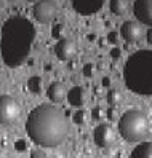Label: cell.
Here are the masks:
<instances>
[{"instance_id": "obj_1", "label": "cell", "mask_w": 152, "mask_h": 158, "mask_svg": "<svg viewBox=\"0 0 152 158\" xmlns=\"http://www.w3.org/2000/svg\"><path fill=\"white\" fill-rule=\"evenodd\" d=\"M26 131L37 145L56 147L67 136L69 125L59 107L51 104H40L27 117Z\"/></svg>"}, {"instance_id": "obj_2", "label": "cell", "mask_w": 152, "mask_h": 158, "mask_svg": "<svg viewBox=\"0 0 152 158\" xmlns=\"http://www.w3.org/2000/svg\"><path fill=\"white\" fill-rule=\"evenodd\" d=\"M35 40V27L24 16H11L2 26L0 51L8 67H18L27 59Z\"/></svg>"}, {"instance_id": "obj_3", "label": "cell", "mask_w": 152, "mask_h": 158, "mask_svg": "<svg viewBox=\"0 0 152 158\" xmlns=\"http://www.w3.org/2000/svg\"><path fill=\"white\" fill-rule=\"evenodd\" d=\"M125 85L141 96H152V51L139 50L125 62Z\"/></svg>"}, {"instance_id": "obj_4", "label": "cell", "mask_w": 152, "mask_h": 158, "mask_svg": "<svg viewBox=\"0 0 152 158\" xmlns=\"http://www.w3.org/2000/svg\"><path fill=\"white\" fill-rule=\"evenodd\" d=\"M150 129L149 118L141 110H128L119 120V133L127 142L142 141Z\"/></svg>"}, {"instance_id": "obj_5", "label": "cell", "mask_w": 152, "mask_h": 158, "mask_svg": "<svg viewBox=\"0 0 152 158\" xmlns=\"http://www.w3.org/2000/svg\"><path fill=\"white\" fill-rule=\"evenodd\" d=\"M21 115V106L11 96H0V125H13Z\"/></svg>"}, {"instance_id": "obj_6", "label": "cell", "mask_w": 152, "mask_h": 158, "mask_svg": "<svg viewBox=\"0 0 152 158\" xmlns=\"http://www.w3.org/2000/svg\"><path fill=\"white\" fill-rule=\"evenodd\" d=\"M56 11H58V6L51 0H40L37 2L34 6V18L39 23H50L54 19Z\"/></svg>"}, {"instance_id": "obj_7", "label": "cell", "mask_w": 152, "mask_h": 158, "mask_svg": "<svg viewBox=\"0 0 152 158\" xmlns=\"http://www.w3.org/2000/svg\"><path fill=\"white\" fill-rule=\"evenodd\" d=\"M93 139L98 147L106 148L115 141V131H114V128L111 125H104V123L98 125L93 131Z\"/></svg>"}, {"instance_id": "obj_8", "label": "cell", "mask_w": 152, "mask_h": 158, "mask_svg": "<svg viewBox=\"0 0 152 158\" xmlns=\"http://www.w3.org/2000/svg\"><path fill=\"white\" fill-rule=\"evenodd\" d=\"M133 13L139 23L152 27V0H136L133 5Z\"/></svg>"}, {"instance_id": "obj_9", "label": "cell", "mask_w": 152, "mask_h": 158, "mask_svg": "<svg viewBox=\"0 0 152 158\" xmlns=\"http://www.w3.org/2000/svg\"><path fill=\"white\" fill-rule=\"evenodd\" d=\"M120 35L125 39L127 43H136L142 37V26L136 21H127L120 27Z\"/></svg>"}, {"instance_id": "obj_10", "label": "cell", "mask_w": 152, "mask_h": 158, "mask_svg": "<svg viewBox=\"0 0 152 158\" xmlns=\"http://www.w3.org/2000/svg\"><path fill=\"white\" fill-rule=\"evenodd\" d=\"M71 2H72L74 10L83 16L98 13L104 5V0H71Z\"/></svg>"}, {"instance_id": "obj_11", "label": "cell", "mask_w": 152, "mask_h": 158, "mask_svg": "<svg viewBox=\"0 0 152 158\" xmlns=\"http://www.w3.org/2000/svg\"><path fill=\"white\" fill-rule=\"evenodd\" d=\"M54 51H56V56L61 61H71L75 56V53H77V46L71 39H61L58 45H56Z\"/></svg>"}, {"instance_id": "obj_12", "label": "cell", "mask_w": 152, "mask_h": 158, "mask_svg": "<svg viewBox=\"0 0 152 158\" xmlns=\"http://www.w3.org/2000/svg\"><path fill=\"white\" fill-rule=\"evenodd\" d=\"M67 101L69 104L74 107H80L85 104V91L82 86H74L69 93H67Z\"/></svg>"}, {"instance_id": "obj_13", "label": "cell", "mask_w": 152, "mask_h": 158, "mask_svg": "<svg viewBox=\"0 0 152 158\" xmlns=\"http://www.w3.org/2000/svg\"><path fill=\"white\" fill-rule=\"evenodd\" d=\"M66 96V89H64V85L59 81H53L50 88H48V98L51 102H61Z\"/></svg>"}, {"instance_id": "obj_14", "label": "cell", "mask_w": 152, "mask_h": 158, "mask_svg": "<svg viewBox=\"0 0 152 158\" xmlns=\"http://www.w3.org/2000/svg\"><path fill=\"white\" fill-rule=\"evenodd\" d=\"M130 158H152V142L138 144L131 150Z\"/></svg>"}, {"instance_id": "obj_15", "label": "cell", "mask_w": 152, "mask_h": 158, "mask_svg": "<svg viewBox=\"0 0 152 158\" xmlns=\"http://www.w3.org/2000/svg\"><path fill=\"white\" fill-rule=\"evenodd\" d=\"M127 8H128L127 0H111V11L114 15L120 16L127 11Z\"/></svg>"}, {"instance_id": "obj_16", "label": "cell", "mask_w": 152, "mask_h": 158, "mask_svg": "<svg viewBox=\"0 0 152 158\" xmlns=\"http://www.w3.org/2000/svg\"><path fill=\"white\" fill-rule=\"evenodd\" d=\"M27 88H29V91L34 93V94H39L42 91V78L40 77H31L27 80Z\"/></svg>"}, {"instance_id": "obj_17", "label": "cell", "mask_w": 152, "mask_h": 158, "mask_svg": "<svg viewBox=\"0 0 152 158\" xmlns=\"http://www.w3.org/2000/svg\"><path fill=\"white\" fill-rule=\"evenodd\" d=\"M122 99H123V96H122V93H120L119 89H111V91L107 93V102H109L111 107L119 106L120 102H122Z\"/></svg>"}, {"instance_id": "obj_18", "label": "cell", "mask_w": 152, "mask_h": 158, "mask_svg": "<svg viewBox=\"0 0 152 158\" xmlns=\"http://www.w3.org/2000/svg\"><path fill=\"white\" fill-rule=\"evenodd\" d=\"M87 122V112L85 110H77V112L74 114V123L75 125H83Z\"/></svg>"}, {"instance_id": "obj_19", "label": "cell", "mask_w": 152, "mask_h": 158, "mask_svg": "<svg viewBox=\"0 0 152 158\" xmlns=\"http://www.w3.org/2000/svg\"><path fill=\"white\" fill-rule=\"evenodd\" d=\"M64 34V24H56L53 27V31H51V35L54 37V39H61V35Z\"/></svg>"}, {"instance_id": "obj_20", "label": "cell", "mask_w": 152, "mask_h": 158, "mask_svg": "<svg viewBox=\"0 0 152 158\" xmlns=\"http://www.w3.org/2000/svg\"><path fill=\"white\" fill-rule=\"evenodd\" d=\"M91 117H93V120L99 122V120H102L104 117H106V114H104V110H102L101 107H94L93 112H91Z\"/></svg>"}, {"instance_id": "obj_21", "label": "cell", "mask_w": 152, "mask_h": 158, "mask_svg": "<svg viewBox=\"0 0 152 158\" xmlns=\"http://www.w3.org/2000/svg\"><path fill=\"white\" fill-rule=\"evenodd\" d=\"M93 73H94V66L93 64H85V67H83V75L85 77H93Z\"/></svg>"}, {"instance_id": "obj_22", "label": "cell", "mask_w": 152, "mask_h": 158, "mask_svg": "<svg viewBox=\"0 0 152 158\" xmlns=\"http://www.w3.org/2000/svg\"><path fill=\"white\" fill-rule=\"evenodd\" d=\"M31 158H48V155L45 153V150H40V148H37V150H32Z\"/></svg>"}, {"instance_id": "obj_23", "label": "cell", "mask_w": 152, "mask_h": 158, "mask_svg": "<svg viewBox=\"0 0 152 158\" xmlns=\"http://www.w3.org/2000/svg\"><path fill=\"white\" fill-rule=\"evenodd\" d=\"M15 148H16V152H24L26 150V142L24 141H16V144H15Z\"/></svg>"}, {"instance_id": "obj_24", "label": "cell", "mask_w": 152, "mask_h": 158, "mask_svg": "<svg viewBox=\"0 0 152 158\" xmlns=\"http://www.w3.org/2000/svg\"><path fill=\"white\" fill-rule=\"evenodd\" d=\"M117 35H119L117 32H111V34L107 35V40H109V43H112V45H114V43H117Z\"/></svg>"}, {"instance_id": "obj_25", "label": "cell", "mask_w": 152, "mask_h": 158, "mask_svg": "<svg viewBox=\"0 0 152 158\" xmlns=\"http://www.w3.org/2000/svg\"><path fill=\"white\" fill-rule=\"evenodd\" d=\"M106 117L109 118V120H112V122H114V120H115V110H114V107H111L109 110H107V114H106Z\"/></svg>"}, {"instance_id": "obj_26", "label": "cell", "mask_w": 152, "mask_h": 158, "mask_svg": "<svg viewBox=\"0 0 152 158\" xmlns=\"http://www.w3.org/2000/svg\"><path fill=\"white\" fill-rule=\"evenodd\" d=\"M111 56H112L114 59H119V58H120V50H119V48H112Z\"/></svg>"}, {"instance_id": "obj_27", "label": "cell", "mask_w": 152, "mask_h": 158, "mask_svg": "<svg viewBox=\"0 0 152 158\" xmlns=\"http://www.w3.org/2000/svg\"><path fill=\"white\" fill-rule=\"evenodd\" d=\"M146 35H147V43H149V45H152V27L147 31V34H146Z\"/></svg>"}, {"instance_id": "obj_28", "label": "cell", "mask_w": 152, "mask_h": 158, "mask_svg": "<svg viewBox=\"0 0 152 158\" xmlns=\"http://www.w3.org/2000/svg\"><path fill=\"white\" fill-rule=\"evenodd\" d=\"M111 85V80L106 77V78H102V86H109Z\"/></svg>"}, {"instance_id": "obj_29", "label": "cell", "mask_w": 152, "mask_h": 158, "mask_svg": "<svg viewBox=\"0 0 152 158\" xmlns=\"http://www.w3.org/2000/svg\"><path fill=\"white\" fill-rule=\"evenodd\" d=\"M75 67H77V62H69V69H75Z\"/></svg>"}, {"instance_id": "obj_30", "label": "cell", "mask_w": 152, "mask_h": 158, "mask_svg": "<svg viewBox=\"0 0 152 158\" xmlns=\"http://www.w3.org/2000/svg\"><path fill=\"white\" fill-rule=\"evenodd\" d=\"M0 158H7V156H5V153H3V150H0Z\"/></svg>"}, {"instance_id": "obj_31", "label": "cell", "mask_w": 152, "mask_h": 158, "mask_svg": "<svg viewBox=\"0 0 152 158\" xmlns=\"http://www.w3.org/2000/svg\"><path fill=\"white\" fill-rule=\"evenodd\" d=\"M10 2H13V3H15V2H18V0H10Z\"/></svg>"}, {"instance_id": "obj_32", "label": "cell", "mask_w": 152, "mask_h": 158, "mask_svg": "<svg viewBox=\"0 0 152 158\" xmlns=\"http://www.w3.org/2000/svg\"><path fill=\"white\" fill-rule=\"evenodd\" d=\"M0 19H2V15H0Z\"/></svg>"}]
</instances>
